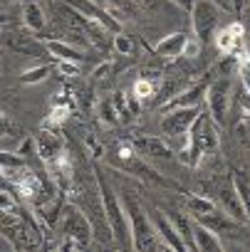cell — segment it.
<instances>
[{
    "label": "cell",
    "mask_w": 250,
    "mask_h": 252,
    "mask_svg": "<svg viewBox=\"0 0 250 252\" xmlns=\"http://www.w3.org/2000/svg\"><path fill=\"white\" fill-rule=\"evenodd\" d=\"M65 5L67 8H72V10H77L79 15H84V18H89V20H97V23H102L109 32H119V18H114V13L111 10H107L102 3H97V0H65Z\"/></svg>",
    "instance_id": "8"
},
{
    "label": "cell",
    "mask_w": 250,
    "mask_h": 252,
    "mask_svg": "<svg viewBox=\"0 0 250 252\" xmlns=\"http://www.w3.org/2000/svg\"><path fill=\"white\" fill-rule=\"evenodd\" d=\"M5 3H20V0H5Z\"/></svg>",
    "instance_id": "35"
},
{
    "label": "cell",
    "mask_w": 250,
    "mask_h": 252,
    "mask_svg": "<svg viewBox=\"0 0 250 252\" xmlns=\"http://www.w3.org/2000/svg\"><path fill=\"white\" fill-rule=\"evenodd\" d=\"M188 37H191V35H186V32H171V35H166L164 40H159L154 50H156V55L164 57V60L183 57V50H186Z\"/></svg>",
    "instance_id": "15"
},
{
    "label": "cell",
    "mask_w": 250,
    "mask_h": 252,
    "mask_svg": "<svg viewBox=\"0 0 250 252\" xmlns=\"http://www.w3.org/2000/svg\"><path fill=\"white\" fill-rule=\"evenodd\" d=\"M201 50H203V42L193 35V37H188V42H186L183 57H198V55H201Z\"/></svg>",
    "instance_id": "32"
},
{
    "label": "cell",
    "mask_w": 250,
    "mask_h": 252,
    "mask_svg": "<svg viewBox=\"0 0 250 252\" xmlns=\"http://www.w3.org/2000/svg\"><path fill=\"white\" fill-rule=\"evenodd\" d=\"M186 208H188L191 218H198V215L218 210V203L213 198H206V195H186Z\"/></svg>",
    "instance_id": "21"
},
{
    "label": "cell",
    "mask_w": 250,
    "mask_h": 252,
    "mask_svg": "<svg viewBox=\"0 0 250 252\" xmlns=\"http://www.w3.org/2000/svg\"><path fill=\"white\" fill-rule=\"evenodd\" d=\"M97 3H102V5H104V0H97Z\"/></svg>",
    "instance_id": "36"
},
{
    "label": "cell",
    "mask_w": 250,
    "mask_h": 252,
    "mask_svg": "<svg viewBox=\"0 0 250 252\" xmlns=\"http://www.w3.org/2000/svg\"><path fill=\"white\" fill-rule=\"evenodd\" d=\"M114 106H116V111H119V119H121V124H127V121H132L134 119V106H132V99H129V94H124V92H116L114 96Z\"/></svg>",
    "instance_id": "25"
},
{
    "label": "cell",
    "mask_w": 250,
    "mask_h": 252,
    "mask_svg": "<svg viewBox=\"0 0 250 252\" xmlns=\"http://www.w3.org/2000/svg\"><path fill=\"white\" fill-rule=\"evenodd\" d=\"M193 237H196V250L198 252H220L223 250V245L218 240V232L201 225L198 220H193Z\"/></svg>",
    "instance_id": "17"
},
{
    "label": "cell",
    "mask_w": 250,
    "mask_h": 252,
    "mask_svg": "<svg viewBox=\"0 0 250 252\" xmlns=\"http://www.w3.org/2000/svg\"><path fill=\"white\" fill-rule=\"evenodd\" d=\"M243 37H245V30H243V25L240 23H230V25H225V28H218V32H215V50L220 52V55H225V57H235L238 62H240V57L243 55H248L245 50H243Z\"/></svg>",
    "instance_id": "9"
},
{
    "label": "cell",
    "mask_w": 250,
    "mask_h": 252,
    "mask_svg": "<svg viewBox=\"0 0 250 252\" xmlns=\"http://www.w3.org/2000/svg\"><path fill=\"white\" fill-rule=\"evenodd\" d=\"M230 99H233V94H230V79L225 74L208 84L206 104H208V114L213 116V121L218 126L225 124V116H228V109H230Z\"/></svg>",
    "instance_id": "7"
},
{
    "label": "cell",
    "mask_w": 250,
    "mask_h": 252,
    "mask_svg": "<svg viewBox=\"0 0 250 252\" xmlns=\"http://www.w3.org/2000/svg\"><path fill=\"white\" fill-rule=\"evenodd\" d=\"M45 50L55 57V60H65V62H82V52L74 50L72 45H67L65 40H45Z\"/></svg>",
    "instance_id": "19"
},
{
    "label": "cell",
    "mask_w": 250,
    "mask_h": 252,
    "mask_svg": "<svg viewBox=\"0 0 250 252\" xmlns=\"http://www.w3.org/2000/svg\"><path fill=\"white\" fill-rule=\"evenodd\" d=\"M124 208H127V218H129V227H132V245L134 250H156L161 245V237L154 227V220L144 213V208L127 193L121 195ZM164 247V245H161Z\"/></svg>",
    "instance_id": "3"
},
{
    "label": "cell",
    "mask_w": 250,
    "mask_h": 252,
    "mask_svg": "<svg viewBox=\"0 0 250 252\" xmlns=\"http://www.w3.org/2000/svg\"><path fill=\"white\" fill-rule=\"evenodd\" d=\"M208 79H201V82H196V84H191V87H186L183 92H179V94H174L164 106H161V111L166 114V111H174V109H186V106H201V101H206V94H208Z\"/></svg>",
    "instance_id": "12"
},
{
    "label": "cell",
    "mask_w": 250,
    "mask_h": 252,
    "mask_svg": "<svg viewBox=\"0 0 250 252\" xmlns=\"http://www.w3.org/2000/svg\"><path fill=\"white\" fill-rule=\"evenodd\" d=\"M65 77H77L79 74V62H65V60H57V64H55Z\"/></svg>",
    "instance_id": "33"
},
{
    "label": "cell",
    "mask_w": 250,
    "mask_h": 252,
    "mask_svg": "<svg viewBox=\"0 0 250 252\" xmlns=\"http://www.w3.org/2000/svg\"><path fill=\"white\" fill-rule=\"evenodd\" d=\"M233 186H235V190H238V195H240V200H243V208H245V213H248V220H250V183L243 178V176H233Z\"/></svg>",
    "instance_id": "27"
},
{
    "label": "cell",
    "mask_w": 250,
    "mask_h": 252,
    "mask_svg": "<svg viewBox=\"0 0 250 252\" xmlns=\"http://www.w3.org/2000/svg\"><path fill=\"white\" fill-rule=\"evenodd\" d=\"M60 232H62L60 250H84V247H89V242L94 237L87 215L82 210H72V208L65 213Z\"/></svg>",
    "instance_id": "5"
},
{
    "label": "cell",
    "mask_w": 250,
    "mask_h": 252,
    "mask_svg": "<svg viewBox=\"0 0 250 252\" xmlns=\"http://www.w3.org/2000/svg\"><path fill=\"white\" fill-rule=\"evenodd\" d=\"M52 74V64H37V67H30L20 74V82L23 84H40L45 82L47 77Z\"/></svg>",
    "instance_id": "26"
},
{
    "label": "cell",
    "mask_w": 250,
    "mask_h": 252,
    "mask_svg": "<svg viewBox=\"0 0 250 252\" xmlns=\"http://www.w3.org/2000/svg\"><path fill=\"white\" fill-rule=\"evenodd\" d=\"M116 166H121L127 173H134V176H139L142 181H149V183H154V186H161V188H179V183L169 181L166 176H161V173H156L151 166H146V163L139 158V154H134V156H129V158H124V161H116Z\"/></svg>",
    "instance_id": "13"
},
{
    "label": "cell",
    "mask_w": 250,
    "mask_h": 252,
    "mask_svg": "<svg viewBox=\"0 0 250 252\" xmlns=\"http://www.w3.org/2000/svg\"><path fill=\"white\" fill-rule=\"evenodd\" d=\"M151 220H154V227H156V232H159V237H161V245H164V247H169V250H179V252H183V250H186V242H183L181 232L176 230V225H174V220H171L169 215L156 213Z\"/></svg>",
    "instance_id": "14"
},
{
    "label": "cell",
    "mask_w": 250,
    "mask_h": 252,
    "mask_svg": "<svg viewBox=\"0 0 250 252\" xmlns=\"http://www.w3.org/2000/svg\"><path fill=\"white\" fill-rule=\"evenodd\" d=\"M97 116H99V121H102L104 126H116V124H121L119 111H116V106H114V99H102V101H97Z\"/></svg>",
    "instance_id": "23"
},
{
    "label": "cell",
    "mask_w": 250,
    "mask_h": 252,
    "mask_svg": "<svg viewBox=\"0 0 250 252\" xmlns=\"http://www.w3.org/2000/svg\"><path fill=\"white\" fill-rule=\"evenodd\" d=\"M97 190H99V203H102V213H104L107 227L111 232V240H116L121 247L134 250V245H132V227H129V218H127L124 200L114 193V188L99 173H97Z\"/></svg>",
    "instance_id": "2"
},
{
    "label": "cell",
    "mask_w": 250,
    "mask_h": 252,
    "mask_svg": "<svg viewBox=\"0 0 250 252\" xmlns=\"http://www.w3.org/2000/svg\"><path fill=\"white\" fill-rule=\"evenodd\" d=\"M111 45H114V50H116L121 57H129V55H134V40H132L129 35H121V32H116V35L111 37Z\"/></svg>",
    "instance_id": "29"
},
{
    "label": "cell",
    "mask_w": 250,
    "mask_h": 252,
    "mask_svg": "<svg viewBox=\"0 0 250 252\" xmlns=\"http://www.w3.org/2000/svg\"><path fill=\"white\" fill-rule=\"evenodd\" d=\"M74 109L72 106H62V104H52V109H50V114L45 116V121H42V126H47V129H60V126L70 119V114H72Z\"/></svg>",
    "instance_id": "24"
},
{
    "label": "cell",
    "mask_w": 250,
    "mask_h": 252,
    "mask_svg": "<svg viewBox=\"0 0 250 252\" xmlns=\"http://www.w3.org/2000/svg\"><path fill=\"white\" fill-rule=\"evenodd\" d=\"M171 220H174V225H176V230L181 232V237H183V242H186V250H196V237H193V218H188V215H169Z\"/></svg>",
    "instance_id": "22"
},
{
    "label": "cell",
    "mask_w": 250,
    "mask_h": 252,
    "mask_svg": "<svg viewBox=\"0 0 250 252\" xmlns=\"http://www.w3.org/2000/svg\"><path fill=\"white\" fill-rule=\"evenodd\" d=\"M218 18H220V8L213 3V0H196V5L191 10V25H193V35L203 45L215 37Z\"/></svg>",
    "instance_id": "6"
},
{
    "label": "cell",
    "mask_w": 250,
    "mask_h": 252,
    "mask_svg": "<svg viewBox=\"0 0 250 252\" xmlns=\"http://www.w3.org/2000/svg\"><path fill=\"white\" fill-rule=\"evenodd\" d=\"M201 114V106H186V109H174V111H166L164 119H161V134L166 141H174L179 144L181 149L186 146L188 141V134L193 129V124Z\"/></svg>",
    "instance_id": "4"
},
{
    "label": "cell",
    "mask_w": 250,
    "mask_h": 252,
    "mask_svg": "<svg viewBox=\"0 0 250 252\" xmlns=\"http://www.w3.org/2000/svg\"><path fill=\"white\" fill-rule=\"evenodd\" d=\"M129 141L134 144V149H137L142 156H146V158H151V161H176V158H179L176 151H174V149L166 144V139H161V136L139 134V136H132Z\"/></svg>",
    "instance_id": "10"
},
{
    "label": "cell",
    "mask_w": 250,
    "mask_h": 252,
    "mask_svg": "<svg viewBox=\"0 0 250 252\" xmlns=\"http://www.w3.org/2000/svg\"><path fill=\"white\" fill-rule=\"evenodd\" d=\"M23 23L28 30L33 32H42L45 30V10L40 8V3H25L23 5Z\"/></svg>",
    "instance_id": "20"
},
{
    "label": "cell",
    "mask_w": 250,
    "mask_h": 252,
    "mask_svg": "<svg viewBox=\"0 0 250 252\" xmlns=\"http://www.w3.org/2000/svg\"><path fill=\"white\" fill-rule=\"evenodd\" d=\"M238 74H240L243 89L250 94V55H243V57H240V62H238Z\"/></svg>",
    "instance_id": "30"
},
{
    "label": "cell",
    "mask_w": 250,
    "mask_h": 252,
    "mask_svg": "<svg viewBox=\"0 0 250 252\" xmlns=\"http://www.w3.org/2000/svg\"><path fill=\"white\" fill-rule=\"evenodd\" d=\"M171 3H176L181 10H186V13H191L193 10V5H196V0H171Z\"/></svg>",
    "instance_id": "34"
},
{
    "label": "cell",
    "mask_w": 250,
    "mask_h": 252,
    "mask_svg": "<svg viewBox=\"0 0 250 252\" xmlns=\"http://www.w3.org/2000/svg\"><path fill=\"white\" fill-rule=\"evenodd\" d=\"M220 205H223V210H225L230 218H235L238 222H245V220H248V213H245L243 200H240V195H238V190H235L233 183L220 190Z\"/></svg>",
    "instance_id": "16"
},
{
    "label": "cell",
    "mask_w": 250,
    "mask_h": 252,
    "mask_svg": "<svg viewBox=\"0 0 250 252\" xmlns=\"http://www.w3.org/2000/svg\"><path fill=\"white\" fill-rule=\"evenodd\" d=\"M114 72H116V62H114V60H107V62H102L99 67H94L92 79L99 82V84H104V82H109V79L114 77Z\"/></svg>",
    "instance_id": "28"
},
{
    "label": "cell",
    "mask_w": 250,
    "mask_h": 252,
    "mask_svg": "<svg viewBox=\"0 0 250 252\" xmlns=\"http://www.w3.org/2000/svg\"><path fill=\"white\" fill-rule=\"evenodd\" d=\"M218 146H220L218 124L213 121V116H211L208 111L201 109V114H198V119H196V124H193V129H191V134H188L186 146L179 151V161H183V163L191 166V168H198L201 161H203L208 154L218 151Z\"/></svg>",
    "instance_id": "1"
},
{
    "label": "cell",
    "mask_w": 250,
    "mask_h": 252,
    "mask_svg": "<svg viewBox=\"0 0 250 252\" xmlns=\"http://www.w3.org/2000/svg\"><path fill=\"white\" fill-rule=\"evenodd\" d=\"M35 139V146H37V156L50 166L55 163L67 149H65V141L60 134H55V129H47V126H42V129L33 136Z\"/></svg>",
    "instance_id": "11"
},
{
    "label": "cell",
    "mask_w": 250,
    "mask_h": 252,
    "mask_svg": "<svg viewBox=\"0 0 250 252\" xmlns=\"http://www.w3.org/2000/svg\"><path fill=\"white\" fill-rule=\"evenodd\" d=\"M84 146L89 149V154H92L94 158H97V156H99V158L104 156V146H102V144H99V141H97V139H94L89 131H84Z\"/></svg>",
    "instance_id": "31"
},
{
    "label": "cell",
    "mask_w": 250,
    "mask_h": 252,
    "mask_svg": "<svg viewBox=\"0 0 250 252\" xmlns=\"http://www.w3.org/2000/svg\"><path fill=\"white\" fill-rule=\"evenodd\" d=\"M159 89H161V77H156V74H144V77H139V79L134 82L132 94H134L139 101H151V99H156Z\"/></svg>",
    "instance_id": "18"
}]
</instances>
